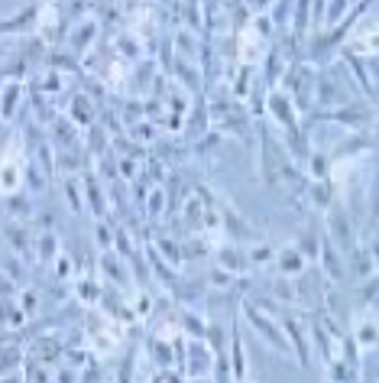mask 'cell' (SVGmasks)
Returning a JSON list of instances; mask_svg holds the SVG:
<instances>
[{"label": "cell", "mask_w": 379, "mask_h": 383, "mask_svg": "<svg viewBox=\"0 0 379 383\" xmlns=\"http://www.w3.org/2000/svg\"><path fill=\"white\" fill-rule=\"evenodd\" d=\"M269 114H273L285 131H295L298 108H295V101H292V94H279V91L269 94Z\"/></svg>", "instance_id": "4"}, {"label": "cell", "mask_w": 379, "mask_h": 383, "mask_svg": "<svg viewBox=\"0 0 379 383\" xmlns=\"http://www.w3.org/2000/svg\"><path fill=\"white\" fill-rule=\"evenodd\" d=\"M263 43H266V39L259 36L253 26L240 33V62H243V65H253V62L263 59V55H266V46H263Z\"/></svg>", "instance_id": "8"}, {"label": "cell", "mask_w": 379, "mask_h": 383, "mask_svg": "<svg viewBox=\"0 0 379 383\" xmlns=\"http://www.w3.org/2000/svg\"><path fill=\"white\" fill-rule=\"evenodd\" d=\"M247 260H250V267L253 263H269L273 260V250H269V247H253V250L247 253Z\"/></svg>", "instance_id": "19"}, {"label": "cell", "mask_w": 379, "mask_h": 383, "mask_svg": "<svg viewBox=\"0 0 379 383\" xmlns=\"http://www.w3.org/2000/svg\"><path fill=\"white\" fill-rule=\"evenodd\" d=\"M247 318H250V325L266 338V341H269V345H276V348H288V345H285V338H282V331H279V322H273V318L266 315V309H259L256 302H247Z\"/></svg>", "instance_id": "2"}, {"label": "cell", "mask_w": 379, "mask_h": 383, "mask_svg": "<svg viewBox=\"0 0 379 383\" xmlns=\"http://www.w3.org/2000/svg\"><path fill=\"white\" fill-rule=\"evenodd\" d=\"M159 208H162V189H156V192H152V205H149V215H156Z\"/></svg>", "instance_id": "24"}, {"label": "cell", "mask_w": 379, "mask_h": 383, "mask_svg": "<svg viewBox=\"0 0 379 383\" xmlns=\"http://www.w3.org/2000/svg\"><path fill=\"white\" fill-rule=\"evenodd\" d=\"M324 121H344L347 127H366V123H373V104H363V108H356L353 101H350L344 111H327V114H321Z\"/></svg>", "instance_id": "5"}, {"label": "cell", "mask_w": 379, "mask_h": 383, "mask_svg": "<svg viewBox=\"0 0 379 383\" xmlns=\"http://www.w3.org/2000/svg\"><path fill=\"white\" fill-rule=\"evenodd\" d=\"M20 302H23V312H26V315H33V312H36V309H39V302H36V292H33V289H26V292H23V299H20Z\"/></svg>", "instance_id": "21"}, {"label": "cell", "mask_w": 379, "mask_h": 383, "mask_svg": "<svg viewBox=\"0 0 379 383\" xmlns=\"http://www.w3.org/2000/svg\"><path fill=\"white\" fill-rule=\"evenodd\" d=\"M75 117H78V123H81V127H91V108H88V101H84V94H78L75 98Z\"/></svg>", "instance_id": "17"}, {"label": "cell", "mask_w": 379, "mask_h": 383, "mask_svg": "<svg viewBox=\"0 0 379 383\" xmlns=\"http://www.w3.org/2000/svg\"><path fill=\"white\" fill-rule=\"evenodd\" d=\"M133 172H137V162H133V160H120V176L123 179H133Z\"/></svg>", "instance_id": "23"}, {"label": "cell", "mask_w": 379, "mask_h": 383, "mask_svg": "<svg viewBox=\"0 0 379 383\" xmlns=\"http://www.w3.org/2000/svg\"><path fill=\"white\" fill-rule=\"evenodd\" d=\"M84 189H88V201H91V211H94V218H104V215H107L104 195H101V189H94V179H91V176L84 179Z\"/></svg>", "instance_id": "14"}, {"label": "cell", "mask_w": 379, "mask_h": 383, "mask_svg": "<svg viewBox=\"0 0 379 383\" xmlns=\"http://www.w3.org/2000/svg\"><path fill=\"white\" fill-rule=\"evenodd\" d=\"M230 377H237V380H243V377H247V357H243L240 335H234V370H230Z\"/></svg>", "instance_id": "15"}, {"label": "cell", "mask_w": 379, "mask_h": 383, "mask_svg": "<svg viewBox=\"0 0 379 383\" xmlns=\"http://www.w3.org/2000/svg\"><path fill=\"white\" fill-rule=\"evenodd\" d=\"M282 325H285V331L292 335V341H295V351H298V360L302 364H308V341H305V335H302V322L298 318H292V315H282Z\"/></svg>", "instance_id": "10"}, {"label": "cell", "mask_w": 379, "mask_h": 383, "mask_svg": "<svg viewBox=\"0 0 379 383\" xmlns=\"http://www.w3.org/2000/svg\"><path fill=\"white\" fill-rule=\"evenodd\" d=\"M149 306H152V299L146 296V292H140V296H137V315H146V312H149Z\"/></svg>", "instance_id": "22"}, {"label": "cell", "mask_w": 379, "mask_h": 383, "mask_svg": "<svg viewBox=\"0 0 379 383\" xmlns=\"http://www.w3.org/2000/svg\"><path fill=\"white\" fill-rule=\"evenodd\" d=\"M23 101V84L13 82V78H7L4 82V91H0V121L10 123L16 114V104Z\"/></svg>", "instance_id": "7"}, {"label": "cell", "mask_w": 379, "mask_h": 383, "mask_svg": "<svg viewBox=\"0 0 379 383\" xmlns=\"http://www.w3.org/2000/svg\"><path fill=\"white\" fill-rule=\"evenodd\" d=\"M276 263H279V273H285V276H298L305 270V257L295 250V247L282 250L279 257H276Z\"/></svg>", "instance_id": "11"}, {"label": "cell", "mask_w": 379, "mask_h": 383, "mask_svg": "<svg viewBox=\"0 0 379 383\" xmlns=\"http://www.w3.org/2000/svg\"><path fill=\"white\" fill-rule=\"evenodd\" d=\"M75 292H78V302H84V306H94V302H98V296H101V286H98V279L84 276L81 283L75 286Z\"/></svg>", "instance_id": "13"}, {"label": "cell", "mask_w": 379, "mask_h": 383, "mask_svg": "<svg viewBox=\"0 0 379 383\" xmlns=\"http://www.w3.org/2000/svg\"><path fill=\"white\" fill-rule=\"evenodd\" d=\"M350 338L356 341V348H366V351L376 348V309H373V302L363 309V312H356L353 335H350Z\"/></svg>", "instance_id": "3"}, {"label": "cell", "mask_w": 379, "mask_h": 383, "mask_svg": "<svg viewBox=\"0 0 379 383\" xmlns=\"http://www.w3.org/2000/svg\"><path fill=\"white\" fill-rule=\"evenodd\" d=\"M318 257L324 260V270L331 273V279H344V263H341V253H337V247L331 244L327 238H321V250Z\"/></svg>", "instance_id": "9"}, {"label": "cell", "mask_w": 379, "mask_h": 383, "mask_svg": "<svg viewBox=\"0 0 379 383\" xmlns=\"http://www.w3.org/2000/svg\"><path fill=\"white\" fill-rule=\"evenodd\" d=\"M350 224H353V221H350L347 211L331 201V234H334V240H337L344 250H353V234H350Z\"/></svg>", "instance_id": "6"}, {"label": "cell", "mask_w": 379, "mask_h": 383, "mask_svg": "<svg viewBox=\"0 0 379 383\" xmlns=\"http://www.w3.org/2000/svg\"><path fill=\"white\" fill-rule=\"evenodd\" d=\"M94 30H98V26H94L91 20H88V23H84L78 33H72V43H75V49H88V43H91Z\"/></svg>", "instance_id": "16"}, {"label": "cell", "mask_w": 379, "mask_h": 383, "mask_svg": "<svg viewBox=\"0 0 379 383\" xmlns=\"http://www.w3.org/2000/svg\"><path fill=\"white\" fill-rule=\"evenodd\" d=\"M159 250L166 253L169 263H182V244H172V240H159Z\"/></svg>", "instance_id": "18"}, {"label": "cell", "mask_w": 379, "mask_h": 383, "mask_svg": "<svg viewBox=\"0 0 379 383\" xmlns=\"http://www.w3.org/2000/svg\"><path fill=\"white\" fill-rule=\"evenodd\" d=\"M220 270H227V273H243V270H250V260H247V253L234 250V247H224L220 250Z\"/></svg>", "instance_id": "12"}, {"label": "cell", "mask_w": 379, "mask_h": 383, "mask_svg": "<svg viewBox=\"0 0 379 383\" xmlns=\"http://www.w3.org/2000/svg\"><path fill=\"white\" fill-rule=\"evenodd\" d=\"M23 185V143H13L0 156V195H16Z\"/></svg>", "instance_id": "1"}, {"label": "cell", "mask_w": 379, "mask_h": 383, "mask_svg": "<svg viewBox=\"0 0 379 383\" xmlns=\"http://www.w3.org/2000/svg\"><path fill=\"white\" fill-rule=\"evenodd\" d=\"M65 195H69V205L72 208H75V211H81V195H78V185L75 182H72V179H65Z\"/></svg>", "instance_id": "20"}]
</instances>
